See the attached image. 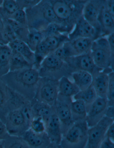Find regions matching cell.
<instances>
[{"label":"cell","instance_id":"1","mask_svg":"<svg viewBox=\"0 0 114 148\" xmlns=\"http://www.w3.org/2000/svg\"><path fill=\"white\" fill-rule=\"evenodd\" d=\"M38 70L34 67L10 71L0 78L14 92L32 101L40 79Z\"/></svg>","mask_w":114,"mask_h":148},{"label":"cell","instance_id":"2","mask_svg":"<svg viewBox=\"0 0 114 148\" xmlns=\"http://www.w3.org/2000/svg\"><path fill=\"white\" fill-rule=\"evenodd\" d=\"M87 1H50L60 23L68 29L70 32L73 29L77 20L82 16L83 8Z\"/></svg>","mask_w":114,"mask_h":148},{"label":"cell","instance_id":"3","mask_svg":"<svg viewBox=\"0 0 114 148\" xmlns=\"http://www.w3.org/2000/svg\"><path fill=\"white\" fill-rule=\"evenodd\" d=\"M28 28L42 31L50 24L60 23L50 1H40L35 6L25 10Z\"/></svg>","mask_w":114,"mask_h":148},{"label":"cell","instance_id":"4","mask_svg":"<svg viewBox=\"0 0 114 148\" xmlns=\"http://www.w3.org/2000/svg\"><path fill=\"white\" fill-rule=\"evenodd\" d=\"M88 129L85 121L74 122L63 135L60 143L62 148H85Z\"/></svg>","mask_w":114,"mask_h":148},{"label":"cell","instance_id":"5","mask_svg":"<svg viewBox=\"0 0 114 148\" xmlns=\"http://www.w3.org/2000/svg\"><path fill=\"white\" fill-rule=\"evenodd\" d=\"M40 77H47L59 80L63 76L70 78L72 72L63 60L54 53L44 58L38 69Z\"/></svg>","mask_w":114,"mask_h":148},{"label":"cell","instance_id":"6","mask_svg":"<svg viewBox=\"0 0 114 148\" xmlns=\"http://www.w3.org/2000/svg\"><path fill=\"white\" fill-rule=\"evenodd\" d=\"M95 64L104 70H114V55L112 54L106 37L98 38L93 42L91 51Z\"/></svg>","mask_w":114,"mask_h":148},{"label":"cell","instance_id":"7","mask_svg":"<svg viewBox=\"0 0 114 148\" xmlns=\"http://www.w3.org/2000/svg\"><path fill=\"white\" fill-rule=\"evenodd\" d=\"M59 80L49 77H40L34 99L51 107L55 105L59 95Z\"/></svg>","mask_w":114,"mask_h":148},{"label":"cell","instance_id":"8","mask_svg":"<svg viewBox=\"0 0 114 148\" xmlns=\"http://www.w3.org/2000/svg\"><path fill=\"white\" fill-rule=\"evenodd\" d=\"M5 125L9 135L21 136L29 129V124L22 112L18 109L9 112L5 119Z\"/></svg>","mask_w":114,"mask_h":148},{"label":"cell","instance_id":"9","mask_svg":"<svg viewBox=\"0 0 114 148\" xmlns=\"http://www.w3.org/2000/svg\"><path fill=\"white\" fill-rule=\"evenodd\" d=\"M64 61L72 73L77 71H84L89 72L93 76L103 70L95 64L91 52L69 58Z\"/></svg>","mask_w":114,"mask_h":148},{"label":"cell","instance_id":"10","mask_svg":"<svg viewBox=\"0 0 114 148\" xmlns=\"http://www.w3.org/2000/svg\"><path fill=\"white\" fill-rule=\"evenodd\" d=\"M72 98L58 95L54 107L56 114L61 124L63 135L74 124L71 114L70 104Z\"/></svg>","mask_w":114,"mask_h":148},{"label":"cell","instance_id":"11","mask_svg":"<svg viewBox=\"0 0 114 148\" xmlns=\"http://www.w3.org/2000/svg\"><path fill=\"white\" fill-rule=\"evenodd\" d=\"M114 122V119L104 117L96 125L89 128L87 141L85 148H100L104 139L107 128Z\"/></svg>","mask_w":114,"mask_h":148},{"label":"cell","instance_id":"12","mask_svg":"<svg viewBox=\"0 0 114 148\" xmlns=\"http://www.w3.org/2000/svg\"><path fill=\"white\" fill-rule=\"evenodd\" d=\"M108 106L106 99L97 97L96 100L87 106L86 123L89 128L96 125L105 117L106 110Z\"/></svg>","mask_w":114,"mask_h":148},{"label":"cell","instance_id":"13","mask_svg":"<svg viewBox=\"0 0 114 148\" xmlns=\"http://www.w3.org/2000/svg\"><path fill=\"white\" fill-rule=\"evenodd\" d=\"M104 1H87L83 8L82 16L96 30L101 37V29L98 17Z\"/></svg>","mask_w":114,"mask_h":148},{"label":"cell","instance_id":"14","mask_svg":"<svg viewBox=\"0 0 114 148\" xmlns=\"http://www.w3.org/2000/svg\"><path fill=\"white\" fill-rule=\"evenodd\" d=\"M68 36L70 41L79 38H87L94 41L100 38L96 29L82 16L77 20L73 29Z\"/></svg>","mask_w":114,"mask_h":148},{"label":"cell","instance_id":"15","mask_svg":"<svg viewBox=\"0 0 114 148\" xmlns=\"http://www.w3.org/2000/svg\"><path fill=\"white\" fill-rule=\"evenodd\" d=\"M114 71L111 68L103 70L93 76L92 86L95 90L98 97L106 99L108 88V74Z\"/></svg>","mask_w":114,"mask_h":148},{"label":"cell","instance_id":"16","mask_svg":"<svg viewBox=\"0 0 114 148\" xmlns=\"http://www.w3.org/2000/svg\"><path fill=\"white\" fill-rule=\"evenodd\" d=\"M45 132L51 142L60 144L63 136L61 124L56 114L54 107L53 113L46 124Z\"/></svg>","mask_w":114,"mask_h":148},{"label":"cell","instance_id":"17","mask_svg":"<svg viewBox=\"0 0 114 148\" xmlns=\"http://www.w3.org/2000/svg\"><path fill=\"white\" fill-rule=\"evenodd\" d=\"M12 90L0 79V120L4 123L7 114L12 110Z\"/></svg>","mask_w":114,"mask_h":148},{"label":"cell","instance_id":"18","mask_svg":"<svg viewBox=\"0 0 114 148\" xmlns=\"http://www.w3.org/2000/svg\"><path fill=\"white\" fill-rule=\"evenodd\" d=\"M21 137L29 148H46L51 142L46 132L37 134L29 129Z\"/></svg>","mask_w":114,"mask_h":148},{"label":"cell","instance_id":"19","mask_svg":"<svg viewBox=\"0 0 114 148\" xmlns=\"http://www.w3.org/2000/svg\"><path fill=\"white\" fill-rule=\"evenodd\" d=\"M98 21L100 27L101 37H106L114 33V18L107 11L106 7L105 1H104L101 9Z\"/></svg>","mask_w":114,"mask_h":148},{"label":"cell","instance_id":"20","mask_svg":"<svg viewBox=\"0 0 114 148\" xmlns=\"http://www.w3.org/2000/svg\"><path fill=\"white\" fill-rule=\"evenodd\" d=\"M31 103L33 118H40L46 125L53 113L54 107L38 101L34 99L31 101Z\"/></svg>","mask_w":114,"mask_h":148},{"label":"cell","instance_id":"21","mask_svg":"<svg viewBox=\"0 0 114 148\" xmlns=\"http://www.w3.org/2000/svg\"><path fill=\"white\" fill-rule=\"evenodd\" d=\"M12 51L16 52L22 55L29 63L34 66L35 56L33 51L25 42L16 39L8 44Z\"/></svg>","mask_w":114,"mask_h":148},{"label":"cell","instance_id":"22","mask_svg":"<svg viewBox=\"0 0 114 148\" xmlns=\"http://www.w3.org/2000/svg\"><path fill=\"white\" fill-rule=\"evenodd\" d=\"M59 95L66 97L73 98L80 91L69 77L63 76L59 80Z\"/></svg>","mask_w":114,"mask_h":148},{"label":"cell","instance_id":"23","mask_svg":"<svg viewBox=\"0 0 114 148\" xmlns=\"http://www.w3.org/2000/svg\"><path fill=\"white\" fill-rule=\"evenodd\" d=\"M73 82L80 91L89 88L92 84L93 76L89 72L84 71H77L71 74Z\"/></svg>","mask_w":114,"mask_h":148},{"label":"cell","instance_id":"24","mask_svg":"<svg viewBox=\"0 0 114 148\" xmlns=\"http://www.w3.org/2000/svg\"><path fill=\"white\" fill-rule=\"evenodd\" d=\"M12 54V50L8 45L0 44V78L10 72Z\"/></svg>","mask_w":114,"mask_h":148},{"label":"cell","instance_id":"25","mask_svg":"<svg viewBox=\"0 0 114 148\" xmlns=\"http://www.w3.org/2000/svg\"><path fill=\"white\" fill-rule=\"evenodd\" d=\"M70 109L74 122L85 121L87 113V106L82 100H72Z\"/></svg>","mask_w":114,"mask_h":148},{"label":"cell","instance_id":"26","mask_svg":"<svg viewBox=\"0 0 114 148\" xmlns=\"http://www.w3.org/2000/svg\"><path fill=\"white\" fill-rule=\"evenodd\" d=\"M94 40L87 38H79L70 40V44L77 55H83L91 52Z\"/></svg>","mask_w":114,"mask_h":148},{"label":"cell","instance_id":"27","mask_svg":"<svg viewBox=\"0 0 114 148\" xmlns=\"http://www.w3.org/2000/svg\"><path fill=\"white\" fill-rule=\"evenodd\" d=\"M68 34H61L46 37L43 41L47 47L50 54L53 53L65 42L70 41Z\"/></svg>","mask_w":114,"mask_h":148},{"label":"cell","instance_id":"28","mask_svg":"<svg viewBox=\"0 0 114 148\" xmlns=\"http://www.w3.org/2000/svg\"><path fill=\"white\" fill-rule=\"evenodd\" d=\"M31 67H33V66L29 63L22 55L12 51L10 61V71H17Z\"/></svg>","mask_w":114,"mask_h":148},{"label":"cell","instance_id":"29","mask_svg":"<svg viewBox=\"0 0 114 148\" xmlns=\"http://www.w3.org/2000/svg\"><path fill=\"white\" fill-rule=\"evenodd\" d=\"M19 9L18 1L4 0L0 7V15L3 19H7Z\"/></svg>","mask_w":114,"mask_h":148},{"label":"cell","instance_id":"30","mask_svg":"<svg viewBox=\"0 0 114 148\" xmlns=\"http://www.w3.org/2000/svg\"><path fill=\"white\" fill-rule=\"evenodd\" d=\"M98 96L92 85L86 89L80 91L73 97L74 100H80L88 106L97 98Z\"/></svg>","mask_w":114,"mask_h":148},{"label":"cell","instance_id":"31","mask_svg":"<svg viewBox=\"0 0 114 148\" xmlns=\"http://www.w3.org/2000/svg\"><path fill=\"white\" fill-rule=\"evenodd\" d=\"M5 20L13 29L17 39L22 40L26 43L29 34V28L27 26L23 25L10 19Z\"/></svg>","mask_w":114,"mask_h":148},{"label":"cell","instance_id":"32","mask_svg":"<svg viewBox=\"0 0 114 148\" xmlns=\"http://www.w3.org/2000/svg\"><path fill=\"white\" fill-rule=\"evenodd\" d=\"M44 36V38L49 36L67 34L70 33V31L64 25L58 23L50 24L42 31H41Z\"/></svg>","mask_w":114,"mask_h":148},{"label":"cell","instance_id":"33","mask_svg":"<svg viewBox=\"0 0 114 148\" xmlns=\"http://www.w3.org/2000/svg\"><path fill=\"white\" fill-rule=\"evenodd\" d=\"M53 53L63 61L69 58L78 56L71 46L70 41L62 44Z\"/></svg>","mask_w":114,"mask_h":148},{"label":"cell","instance_id":"34","mask_svg":"<svg viewBox=\"0 0 114 148\" xmlns=\"http://www.w3.org/2000/svg\"><path fill=\"white\" fill-rule=\"evenodd\" d=\"M44 38L41 31L29 28V34L26 43L30 49L34 52L38 45L42 42Z\"/></svg>","mask_w":114,"mask_h":148},{"label":"cell","instance_id":"35","mask_svg":"<svg viewBox=\"0 0 114 148\" xmlns=\"http://www.w3.org/2000/svg\"><path fill=\"white\" fill-rule=\"evenodd\" d=\"M3 148H29L21 136H9L4 140Z\"/></svg>","mask_w":114,"mask_h":148},{"label":"cell","instance_id":"36","mask_svg":"<svg viewBox=\"0 0 114 148\" xmlns=\"http://www.w3.org/2000/svg\"><path fill=\"white\" fill-rule=\"evenodd\" d=\"M3 20L4 22V30L2 34L3 44L4 45H8L14 40H16L17 37L7 21L5 20Z\"/></svg>","mask_w":114,"mask_h":148},{"label":"cell","instance_id":"37","mask_svg":"<svg viewBox=\"0 0 114 148\" xmlns=\"http://www.w3.org/2000/svg\"><path fill=\"white\" fill-rule=\"evenodd\" d=\"M109 82L106 94L108 106H114V72H110L108 74Z\"/></svg>","mask_w":114,"mask_h":148},{"label":"cell","instance_id":"38","mask_svg":"<svg viewBox=\"0 0 114 148\" xmlns=\"http://www.w3.org/2000/svg\"><path fill=\"white\" fill-rule=\"evenodd\" d=\"M29 129L34 133L42 134L46 131V124L40 118H33L29 123Z\"/></svg>","mask_w":114,"mask_h":148},{"label":"cell","instance_id":"39","mask_svg":"<svg viewBox=\"0 0 114 148\" xmlns=\"http://www.w3.org/2000/svg\"><path fill=\"white\" fill-rule=\"evenodd\" d=\"M8 19L13 20L20 24L28 26L27 14L25 10L23 9L18 10V11L10 16Z\"/></svg>","mask_w":114,"mask_h":148},{"label":"cell","instance_id":"40","mask_svg":"<svg viewBox=\"0 0 114 148\" xmlns=\"http://www.w3.org/2000/svg\"><path fill=\"white\" fill-rule=\"evenodd\" d=\"M40 0H31V1H18L20 9L25 10L29 8H32L37 5Z\"/></svg>","mask_w":114,"mask_h":148},{"label":"cell","instance_id":"41","mask_svg":"<svg viewBox=\"0 0 114 148\" xmlns=\"http://www.w3.org/2000/svg\"><path fill=\"white\" fill-rule=\"evenodd\" d=\"M9 135L5 123L0 120V141L5 139Z\"/></svg>","mask_w":114,"mask_h":148},{"label":"cell","instance_id":"42","mask_svg":"<svg viewBox=\"0 0 114 148\" xmlns=\"http://www.w3.org/2000/svg\"><path fill=\"white\" fill-rule=\"evenodd\" d=\"M99 148H114V141L105 136Z\"/></svg>","mask_w":114,"mask_h":148},{"label":"cell","instance_id":"43","mask_svg":"<svg viewBox=\"0 0 114 148\" xmlns=\"http://www.w3.org/2000/svg\"><path fill=\"white\" fill-rule=\"evenodd\" d=\"M105 136L112 141H114V122L108 127Z\"/></svg>","mask_w":114,"mask_h":148},{"label":"cell","instance_id":"44","mask_svg":"<svg viewBox=\"0 0 114 148\" xmlns=\"http://www.w3.org/2000/svg\"><path fill=\"white\" fill-rule=\"evenodd\" d=\"M105 5L107 11L114 18V1H105Z\"/></svg>","mask_w":114,"mask_h":148},{"label":"cell","instance_id":"45","mask_svg":"<svg viewBox=\"0 0 114 148\" xmlns=\"http://www.w3.org/2000/svg\"><path fill=\"white\" fill-rule=\"evenodd\" d=\"M105 117L114 119V106H107L105 113Z\"/></svg>","mask_w":114,"mask_h":148},{"label":"cell","instance_id":"46","mask_svg":"<svg viewBox=\"0 0 114 148\" xmlns=\"http://www.w3.org/2000/svg\"><path fill=\"white\" fill-rule=\"evenodd\" d=\"M106 37L111 52L114 55V33L111 34Z\"/></svg>","mask_w":114,"mask_h":148},{"label":"cell","instance_id":"47","mask_svg":"<svg viewBox=\"0 0 114 148\" xmlns=\"http://www.w3.org/2000/svg\"><path fill=\"white\" fill-rule=\"evenodd\" d=\"M4 28V22L3 18L0 15V44H3L2 34H3V30Z\"/></svg>","mask_w":114,"mask_h":148},{"label":"cell","instance_id":"48","mask_svg":"<svg viewBox=\"0 0 114 148\" xmlns=\"http://www.w3.org/2000/svg\"><path fill=\"white\" fill-rule=\"evenodd\" d=\"M46 148H63L60 144L51 142V143Z\"/></svg>","mask_w":114,"mask_h":148},{"label":"cell","instance_id":"49","mask_svg":"<svg viewBox=\"0 0 114 148\" xmlns=\"http://www.w3.org/2000/svg\"><path fill=\"white\" fill-rule=\"evenodd\" d=\"M3 144H4V140L0 141V148H3Z\"/></svg>","mask_w":114,"mask_h":148},{"label":"cell","instance_id":"50","mask_svg":"<svg viewBox=\"0 0 114 148\" xmlns=\"http://www.w3.org/2000/svg\"><path fill=\"white\" fill-rule=\"evenodd\" d=\"M2 2H3V1L2 0H0V7H1V5H2Z\"/></svg>","mask_w":114,"mask_h":148}]
</instances>
